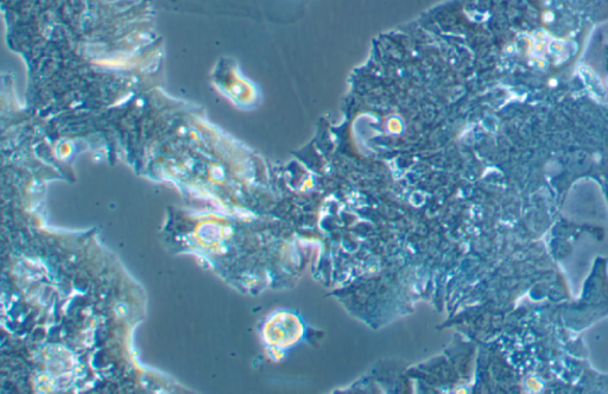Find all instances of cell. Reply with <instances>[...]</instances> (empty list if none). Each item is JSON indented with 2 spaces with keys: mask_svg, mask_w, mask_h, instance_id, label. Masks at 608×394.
Returning a JSON list of instances; mask_svg holds the SVG:
<instances>
[{
  "mask_svg": "<svg viewBox=\"0 0 608 394\" xmlns=\"http://www.w3.org/2000/svg\"><path fill=\"white\" fill-rule=\"evenodd\" d=\"M583 76H585L586 81H588V82H587V83H588V87H591V89L593 90V92H597V93H599V94H600V93H601V85H600V82H599V81H598L597 77H595V75H593L592 71L588 70V71H587V74L583 75Z\"/></svg>",
  "mask_w": 608,
  "mask_h": 394,
  "instance_id": "6da1fadb",
  "label": "cell"
}]
</instances>
